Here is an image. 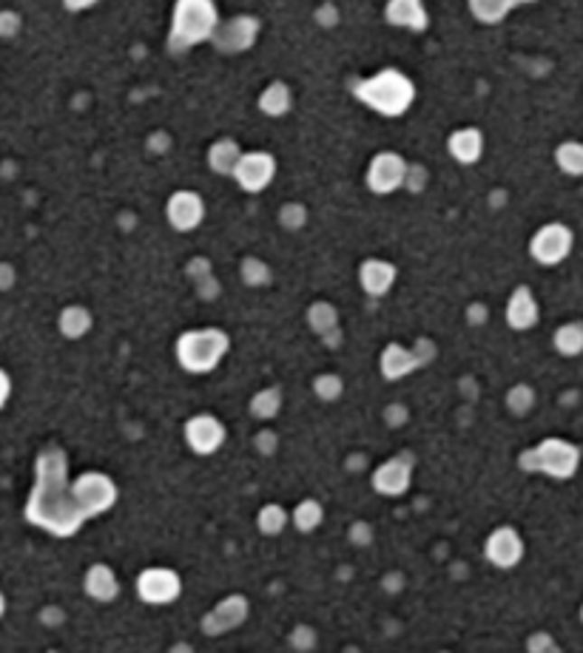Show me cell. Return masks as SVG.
Here are the masks:
<instances>
[{
  "mask_svg": "<svg viewBox=\"0 0 583 653\" xmlns=\"http://www.w3.org/2000/svg\"><path fill=\"white\" fill-rule=\"evenodd\" d=\"M228 335L217 327L188 330L177 341V361L185 372L202 375L220 367V361L228 355Z\"/></svg>",
  "mask_w": 583,
  "mask_h": 653,
  "instance_id": "obj_5",
  "label": "cell"
},
{
  "mask_svg": "<svg viewBox=\"0 0 583 653\" xmlns=\"http://www.w3.org/2000/svg\"><path fill=\"white\" fill-rule=\"evenodd\" d=\"M287 520H290V514L279 503H268L257 514V526H259L262 534H268V537H277V534H282Z\"/></svg>",
  "mask_w": 583,
  "mask_h": 653,
  "instance_id": "obj_31",
  "label": "cell"
},
{
  "mask_svg": "<svg viewBox=\"0 0 583 653\" xmlns=\"http://www.w3.org/2000/svg\"><path fill=\"white\" fill-rule=\"evenodd\" d=\"M552 347L563 359H578V355H583V322L560 324L552 335Z\"/></svg>",
  "mask_w": 583,
  "mask_h": 653,
  "instance_id": "obj_26",
  "label": "cell"
},
{
  "mask_svg": "<svg viewBox=\"0 0 583 653\" xmlns=\"http://www.w3.org/2000/svg\"><path fill=\"white\" fill-rule=\"evenodd\" d=\"M137 593H140V600L148 602V605H168L183 593V580L174 568L154 565V568L140 571Z\"/></svg>",
  "mask_w": 583,
  "mask_h": 653,
  "instance_id": "obj_10",
  "label": "cell"
},
{
  "mask_svg": "<svg viewBox=\"0 0 583 653\" xmlns=\"http://www.w3.org/2000/svg\"><path fill=\"white\" fill-rule=\"evenodd\" d=\"M555 165L560 168V173L567 176H583V143L580 140H567L555 148Z\"/></svg>",
  "mask_w": 583,
  "mask_h": 653,
  "instance_id": "obj_28",
  "label": "cell"
},
{
  "mask_svg": "<svg viewBox=\"0 0 583 653\" xmlns=\"http://www.w3.org/2000/svg\"><path fill=\"white\" fill-rule=\"evenodd\" d=\"M9 395H12V378H9V372L0 367V409L9 404Z\"/></svg>",
  "mask_w": 583,
  "mask_h": 653,
  "instance_id": "obj_41",
  "label": "cell"
},
{
  "mask_svg": "<svg viewBox=\"0 0 583 653\" xmlns=\"http://www.w3.org/2000/svg\"><path fill=\"white\" fill-rule=\"evenodd\" d=\"M83 591L94 602H114L117 597H120V580H117L111 565L94 563L83 577Z\"/></svg>",
  "mask_w": 583,
  "mask_h": 653,
  "instance_id": "obj_21",
  "label": "cell"
},
{
  "mask_svg": "<svg viewBox=\"0 0 583 653\" xmlns=\"http://www.w3.org/2000/svg\"><path fill=\"white\" fill-rule=\"evenodd\" d=\"M314 392L319 395L322 401H336L339 395L344 392V384H342L339 375H334V372H324V375H319V378L314 381Z\"/></svg>",
  "mask_w": 583,
  "mask_h": 653,
  "instance_id": "obj_34",
  "label": "cell"
},
{
  "mask_svg": "<svg viewBox=\"0 0 583 653\" xmlns=\"http://www.w3.org/2000/svg\"><path fill=\"white\" fill-rule=\"evenodd\" d=\"M307 322L319 335H334L336 327H339V315H336L334 304L316 302V304H310V310H307Z\"/></svg>",
  "mask_w": 583,
  "mask_h": 653,
  "instance_id": "obj_32",
  "label": "cell"
},
{
  "mask_svg": "<svg viewBox=\"0 0 583 653\" xmlns=\"http://www.w3.org/2000/svg\"><path fill=\"white\" fill-rule=\"evenodd\" d=\"M257 443H259V449H262L265 454H270V452H274V449H277V434H274V432H268V429H265V432L259 434V438H257Z\"/></svg>",
  "mask_w": 583,
  "mask_h": 653,
  "instance_id": "obj_42",
  "label": "cell"
},
{
  "mask_svg": "<svg viewBox=\"0 0 583 653\" xmlns=\"http://www.w3.org/2000/svg\"><path fill=\"white\" fill-rule=\"evenodd\" d=\"M421 364H424L421 355L416 350H407L404 344H387L379 359V369L387 381H401L404 375H410Z\"/></svg>",
  "mask_w": 583,
  "mask_h": 653,
  "instance_id": "obj_20",
  "label": "cell"
},
{
  "mask_svg": "<svg viewBox=\"0 0 583 653\" xmlns=\"http://www.w3.org/2000/svg\"><path fill=\"white\" fill-rule=\"evenodd\" d=\"M518 466L530 474H547L555 480H569L578 474L580 449L567 438H543L518 454Z\"/></svg>",
  "mask_w": 583,
  "mask_h": 653,
  "instance_id": "obj_4",
  "label": "cell"
},
{
  "mask_svg": "<svg viewBox=\"0 0 583 653\" xmlns=\"http://www.w3.org/2000/svg\"><path fill=\"white\" fill-rule=\"evenodd\" d=\"M57 327H61L63 339L77 341V339H83V335L91 330V313L86 307H80V304H69L61 313V319H57Z\"/></svg>",
  "mask_w": 583,
  "mask_h": 653,
  "instance_id": "obj_27",
  "label": "cell"
},
{
  "mask_svg": "<svg viewBox=\"0 0 583 653\" xmlns=\"http://www.w3.org/2000/svg\"><path fill=\"white\" fill-rule=\"evenodd\" d=\"M97 4H100V0H63V6L69 12H86V9H91Z\"/></svg>",
  "mask_w": 583,
  "mask_h": 653,
  "instance_id": "obj_43",
  "label": "cell"
},
{
  "mask_svg": "<svg viewBox=\"0 0 583 653\" xmlns=\"http://www.w3.org/2000/svg\"><path fill=\"white\" fill-rule=\"evenodd\" d=\"M225 426L217 415H208V412H200V415H191L185 421V443L191 446L193 454H208L220 452V446L225 443Z\"/></svg>",
  "mask_w": 583,
  "mask_h": 653,
  "instance_id": "obj_12",
  "label": "cell"
},
{
  "mask_svg": "<svg viewBox=\"0 0 583 653\" xmlns=\"http://www.w3.org/2000/svg\"><path fill=\"white\" fill-rule=\"evenodd\" d=\"M384 21L396 29L424 32L427 26H430V12H427L424 0H387Z\"/></svg>",
  "mask_w": 583,
  "mask_h": 653,
  "instance_id": "obj_17",
  "label": "cell"
},
{
  "mask_svg": "<svg viewBox=\"0 0 583 653\" xmlns=\"http://www.w3.org/2000/svg\"><path fill=\"white\" fill-rule=\"evenodd\" d=\"M410 483H413V461L404 458V454L384 461L373 471V489L381 498H401V494L410 489Z\"/></svg>",
  "mask_w": 583,
  "mask_h": 653,
  "instance_id": "obj_15",
  "label": "cell"
},
{
  "mask_svg": "<svg viewBox=\"0 0 583 653\" xmlns=\"http://www.w3.org/2000/svg\"><path fill=\"white\" fill-rule=\"evenodd\" d=\"M396 279H399V270L387 259H367L359 267V285L367 295H373V299H381V295L390 293Z\"/></svg>",
  "mask_w": 583,
  "mask_h": 653,
  "instance_id": "obj_18",
  "label": "cell"
},
{
  "mask_svg": "<svg viewBox=\"0 0 583 653\" xmlns=\"http://www.w3.org/2000/svg\"><path fill=\"white\" fill-rule=\"evenodd\" d=\"M245 620H248V600L242 593H230V597L220 600L205 613L202 628H205V633H211V637H220L225 630L240 628Z\"/></svg>",
  "mask_w": 583,
  "mask_h": 653,
  "instance_id": "obj_16",
  "label": "cell"
},
{
  "mask_svg": "<svg viewBox=\"0 0 583 653\" xmlns=\"http://www.w3.org/2000/svg\"><path fill=\"white\" fill-rule=\"evenodd\" d=\"M26 520L54 537H71L86 523L69 483V461L61 446H46L34 461V486L26 500Z\"/></svg>",
  "mask_w": 583,
  "mask_h": 653,
  "instance_id": "obj_1",
  "label": "cell"
},
{
  "mask_svg": "<svg viewBox=\"0 0 583 653\" xmlns=\"http://www.w3.org/2000/svg\"><path fill=\"white\" fill-rule=\"evenodd\" d=\"M24 29V17L17 14L14 9H0V37L4 41H12Z\"/></svg>",
  "mask_w": 583,
  "mask_h": 653,
  "instance_id": "obj_37",
  "label": "cell"
},
{
  "mask_svg": "<svg viewBox=\"0 0 583 653\" xmlns=\"http://www.w3.org/2000/svg\"><path fill=\"white\" fill-rule=\"evenodd\" d=\"M14 287V267L9 262H0V293Z\"/></svg>",
  "mask_w": 583,
  "mask_h": 653,
  "instance_id": "obj_40",
  "label": "cell"
},
{
  "mask_svg": "<svg viewBox=\"0 0 583 653\" xmlns=\"http://www.w3.org/2000/svg\"><path fill=\"white\" fill-rule=\"evenodd\" d=\"M242 279L250 285V287H259L270 279V270L265 267V262L259 259H245L242 262Z\"/></svg>",
  "mask_w": 583,
  "mask_h": 653,
  "instance_id": "obj_36",
  "label": "cell"
},
{
  "mask_svg": "<svg viewBox=\"0 0 583 653\" xmlns=\"http://www.w3.org/2000/svg\"><path fill=\"white\" fill-rule=\"evenodd\" d=\"M6 617V597H4V591H0V620Z\"/></svg>",
  "mask_w": 583,
  "mask_h": 653,
  "instance_id": "obj_45",
  "label": "cell"
},
{
  "mask_svg": "<svg viewBox=\"0 0 583 653\" xmlns=\"http://www.w3.org/2000/svg\"><path fill=\"white\" fill-rule=\"evenodd\" d=\"M220 23V9L213 0H177L171 12L168 49L180 54L200 43H208Z\"/></svg>",
  "mask_w": 583,
  "mask_h": 653,
  "instance_id": "obj_3",
  "label": "cell"
},
{
  "mask_svg": "<svg viewBox=\"0 0 583 653\" xmlns=\"http://www.w3.org/2000/svg\"><path fill=\"white\" fill-rule=\"evenodd\" d=\"M242 148L237 140H230V136H222L217 140L211 148H208V168L220 176H233V168L242 160Z\"/></svg>",
  "mask_w": 583,
  "mask_h": 653,
  "instance_id": "obj_23",
  "label": "cell"
},
{
  "mask_svg": "<svg viewBox=\"0 0 583 653\" xmlns=\"http://www.w3.org/2000/svg\"><path fill=\"white\" fill-rule=\"evenodd\" d=\"M290 108H294V91H290L287 83L274 80L270 86L262 89V94H259V111H262L265 117H270V120H279V117H285Z\"/></svg>",
  "mask_w": 583,
  "mask_h": 653,
  "instance_id": "obj_24",
  "label": "cell"
},
{
  "mask_svg": "<svg viewBox=\"0 0 583 653\" xmlns=\"http://www.w3.org/2000/svg\"><path fill=\"white\" fill-rule=\"evenodd\" d=\"M466 9L484 26H495L501 21H507V14L515 9L512 0H466Z\"/></svg>",
  "mask_w": 583,
  "mask_h": 653,
  "instance_id": "obj_25",
  "label": "cell"
},
{
  "mask_svg": "<svg viewBox=\"0 0 583 653\" xmlns=\"http://www.w3.org/2000/svg\"><path fill=\"white\" fill-rule=\"evenodd\" d=\"M407 171H410V163H407L401 154L381 151V154L373 156L371 165H367L364 182H367V188H371L373 193L387 196V193H396L399 188H404Z\"/></svg>",
  "mask_w": 583,
  "mask_h": 653,
  "instance_id": "obj_8",
  "label": "cell"
},
{
  "mask_svg": "<svg viewBox=\"0 0 583 653\" xmlns=\"http://www.w3.org/2000/svg\"><path fill=\"white\" fill-rule=\"evenodd\" d=\"M572 247H575V233L563 222H547L543 228H538L530 239V256L543 267H555L563 259H569Z\"/></svg>",
  "mask_w": 583,
  "mask_h": 653,
  "instance_id": "obj_7",
  "label": "cell"
},
{
  "mask_svg": "<svg viewBox=\"0 0 583 653\" xmlns=\"http://www.w3.org/2000/svg\"><path fill=\"white\" fill-rule=\"evenodd\" d=\"M279 409H282V392L277 387H265L250 398V415L259 421H274Z\"/></svg>",
  "mask_w": 583,
  "mask_h": 653,
  "instance_id": "obj_29",
  "label": "cell"
},
{
  "mask_svg": "<svg viewBox=\"0 0 583 653\" xmlns=\"http://www.w3.org/2000/svg\"><path fill=\"white\" fill-rule=\"evenodd\" d=\"M259 29L262 26L254 14H237V17H230V21L220 23V29L211 37V43L222 54H242L257 43Z\"/></svg>",
  "mask_w": 583,
  "mask_h": 653,
  "instance_id": "obj_11",
  "label": "cell"
},
{
  "mask_svg": "<svg viewBox=\"0 0 583 653\" xmlns=\"http://www.w3.org/2000/svg\"><path fill=\"white\" fill-rule=\"evenodd\" d=\"M71 491L77 506L86 514V520L97 518V514H106L117 503V483L103 471H83L71 483Z\"/></svg>",
  "mask_w": 583,
  "mask_h": 653,
  "instance_id": "obj_6",
  "label": "cell"
},
{
  "mask_svg": "<svg viewBox=\"0 0 583 653\" xmlns=\"http://www.w3.org/2000/svg\"><path fill=\"white\" fill-rule=\"evenodd\" d=\"M447 151L458 165H475L484 156V134L478 128H458L447 140Z\"/></svg>",
  "mask_w": 583,
  "mask_h": 653,
  "instance_id": "obj_22",
  "label": "cell"
},
{
  "mask_svg": "<svg viewBox=\"0 0 583 653\" xmlns=\"http://www.w3.org/2000/svg\"><path fill=\"white\" fill-rule=\"evenodd\" d=\"M165 216L168 225L180 233L197 230L205 219V202L197 191H174L165 202Z\"/></svg>",
  "mask_w": 583,
  "mask_h": 653,
  "instance_id": "obj_13",
  "label": "cell"
},
{
  "mask_svg": "<svg viewBox=\"0 0 583 653\" xmlns=\"http://www.w3.org/2000/svg\"><path fill=\"white\" fill-rule=\"evenodd\" d=\"M314 21L322 26V29H334L339 23V9L334 4H322L316 12H314Z\"/></svg>",
  "mask_w": 583,
  "mask_h": 653,
  "instance_id": "obj_38",
  "label": "cell"
},
{
  "mask_svg": "<svg viewBox=\"0 0 583 653\" xmlns=\"http://www.w3.org/2000/svg\"><path fill=\"white\" fill-rule=\"evenodd\" d=\"M580 622H583V605H580Z\"/></svg>",
  "mask_w": 583,
  "mask_h": 653,
  "instance_id": "obj_47",
  "label": "cell"
},
{
  "mask_svg": "<svg viewBox=\"0 0 583 653\" xmlns=\"http://www.w3.org/2000/svg\"><path fill=\"white\" fill-rule=\"evenodd\" d=\"M314 642H316V639H314V633H310V630H307V628L302 625V628H299V637H294V645L305 650V648H310V645H314Z\"/></svg>",
  "mask_w": 583,
  "mask_h": 653,
  "instance_id": "obj_44",
  "label": "cell"
},
{
  "mask_svg": "<svg viewBox=\"0 0 583 653\" xmlns=\"http://www.w3.org/2000/svg\"><path fill=\"white\" fill-rule=\"evenodd\" d=\"M233 180L245 193H262L277 180V160L268 151H245L242 160L233 168Z\"/></svg>",
  "mask_w": 583,
  "mask_h": 653,
  "instance_id": "obj_9",
  "label": "cell"
},
{
  "mask_svg": "<svg viewBox=\"0 0 583 653\" xmlns=\"http://www.w3.org/2000/svg\"><path fill=\"white\" fill-rule=\"evenodd\" d=\"M294 526L302 531V534H310V531H316L322 523H324V508L319 500H302L296 508H294Z\"/></svg>",
  "mask_w": 583,
  "mask_h": 653,
  "instance_id": "obj_30",
  "label": "cell"
},
{
  "mask_svg": "<svg viewBox=\"0 0 583 653\" xmlns=\"http://www.w3.org/2000/svg\"><path fill=\"white\" fill-rule=\"evenodd\" d=\"M515 6H527V4H538V0H512Z\"/></svg>",
  "mask_w": 583,
  "mask_h": 653,
  "instance_id": "obj_46",
  "label": "cell"
},
{
  "mask_svg": "<svg viewBox=\"0 0 583 653\" xmlns=\"http://www.w3.org/2000/svg\"><path fill=\"white\" fill-rule=\"evenodd\" d=\"M538 319H541V310H538L535 293L527 285L515 287V293L507 302V324L518 332H527L538 324Z\"/></svg>",
  "mask_w": 583,
  "mask_h": 653,
  "instance_id": "obj_19",
  "label": "cell"
},
{
  "mask_svg": "<svg viewBox=\"0 0 583 653\" xmlns=\"http://www.w3.org/2000/svg\"><path fill=\"white\" fill-rule=\"evenodd\" d=\"M484 554L495 568H515L523 560V540L512 526H498L490 531Z\"/></svg>",
  "mask_w": 583,
  "mask_h": 653,
  "instance_id": "obj_14",
  "label": "cell"
},
{
  "mask_svg": "<svg viewBox=\"0 0 583 653\" xmlns=\"http://www.w3.org/2000/svg\"><path fill=\"white\" fill-rule=\"evenodd\" d=\"M353 97L381 117H401L416 103V83L399 69H381L353 86Z\"/></svg>",
  "mask_w": 583,
  "mask_h": 653,
  "instance_id": "obj_2",
  "label": "cell"
},
{
  "mask_svg": "<svg viewBox=\"0 0 583 653\" xmlns=\"http://www.w3.org/2000/svg\"><path fill=\"white\" fill-rule=\"evenodd\" d=\"M279 222H282V228H287V230H299V228H305V222H307V210H305V205H299V202H287V205H282V210H279Z\"/></svg>",
  "mask_w": 583,
  "mask_h": 653,
  "instance_id": "obj_35",
  "label": "cell"
},
{
  "mask_svg": "<svg viewBox=\"0 0 583 653\" xmlns=\"http://www.w3.org/2000/svg\"><path fill=\"white\" fill-rule=\"evenodd\" d=\"M507 406H510L515 415H527V412L535 406V392H532V387H527V384L512 387V389L507 392Z\"/></svg>",
  "mask_w": 583,
  "mask_h": 653,
  "instance_id": "obj_33",
  "label": "cell"
},
{
  "mask_svg": "<svg viewBox=\"0 0 583 653\" xmlns=\"http://www.w3.org/2000/svg\"><path fill=\"white\" fill-rule=\"evenodd\" d=\"M527 650L532 653H541V650H558V642L550 637V633H532V637L527 639Z\"/></svg>",
  "mask_w": 583,
  "mask_h": 653,
  "instance_id": "obj_39",
  "label": "cell"
}]
</instances>
